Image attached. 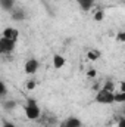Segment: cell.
Returning a JSON list of instances; mask_svg holds the SVG:
<instances>
[{
    "label": "cell",
    "instance_id": "cell-1",
    "mask_svg": "<svg viewBox=\"0 0 125 127\" xmlns=\"http://www.w3.org/2000/svg\"><path fill=\"white\" fill-rule=\"evenodd\" d=\"M24 112H25L27 118L31 120V121L38 120L41 117V109H40L38 103L35 102V99H28V102H27V105L24 108Z\"/></svg>",
    "mask_w": 125,
    "mask_h": 127
},
{
    "label": "cell",
    "instance_id": "cell-2",
    "mask_svg": "<svg viewBox=\"0 0 125 127\" xmlns=\"http://www.w3.org/2000/svg\"><path fill=\"white\" fill-rule=\"evenodd\" d=\"M96 102L97 103H102V105H110L115 102V93L107 90V89H100L96 95Z\"/></svg>",
    "mask_w": 125,
    "mask_h": 127
},
{
    "label": "cell",
    "instance_id": "cell-3",
    "mask_svg": "<svg viewBox=\"0 0 125 127\" xmlns=\"http://www.w3.org/2000/svg\"><path fill=\"white\" fill-rule=\"evenodd\" d=\"M15 44H16V41H12V40H9L6 37H1L0 38V52L4 53V55L12 53L15 50Z\"/></svg>",
    "mask_w": 125,
    "mask_h": 127
},
{
    "label": "cell",
    "instance_id": "cell-4",
    "mask_svg": "<svg viewBox=\"0 0 125 127\" xmlns=\"http://www.w3.org/2000/svg\"><path fill=\"white\" fill-rule=\"evenodd\" d=\"M38 66H40V64H38V61L35 59V58H31V59H28L27 62H25V65H24V69H25V72L27 74H35L37 71H38Z\"/></svg>",
    "mask_w": 125,
    "mask_h": 127
},
{
    "label": "cell",
    "instance_id": "cell-5",
    "mask_svg": "<svg viewBox=\"0 0 125 127\" xmlns=\"http://www.w3.org/2000/svg\"><path fill=\"white\" fill-rule=\"evenodd\" d=\"M1 37H6V38H9V40H12V41H18L19 31H18L16 28L7 27V28H4V30H3V34H1Z\"/></svg>",
    "mask_w": 125,
    "mask_h": 127
},
{
    "label": "cell",
    "instance_id": "cell-6",
    "mask_svg": "<svg viewBox=\"0 0 125 127\" xmlns=\"http://www.w3.org/2000/svg\"><path fill=\"white\" fill-rule=\"evenodd\" d=\"M81 120L77 117H69L62 123V127H81Z\"/></svg>",
    "mask_w": 125,
    "mask_h": 127
},
{
    "label": "cell",
    "instance_id": "cell-7",
    "mask_svg": "<svg viewBox=\"0 0 125 127\" xmlns=\"http://www.w3.org/2000/svg\"><path fill=\"white\" fill-rule=\"evenodd\" d=\"M65 64H66V61H65V58H63L62 55H55V56H53V66H55L56 69L63 68Z\"/></svg>",
    "mask_w": 125,
    "mask_h": 127
},
{
    "label": "cell",
    "instance_id": "cell-8",
    "mask_svg": "<svg viewBox=\"0 0 125 127\" xmlns=\"http://www.w3.org/2000/svg\"><path fill=\"white\" fill-rule=\"evenodd\" d=\"M78 4L83 10H90L94 6V0H78Z\"/></svg>",
    "mask_w": 125,
    "mask_h": 127
},
{
    "label": "cell",
    "instance_id": "cell-9",
    "mask_svg": "<svg viewBox=\"0 0 125 127\" xmlns=\"http://www.w3.org/2000/svg\"><path fill=\"white\" fill-rule=\"evenodd\" d=\"M0 4L4 10H13L15 6V0H0Z\"/></svg>",
    "mask_w": 125,
    "mask_h": 127
},
{
    "label": "cell",
    "instance_id": "cell-10",
    "mask_svg": "<svg viewBox=\"0 0 125 127\" xmlns=\"http://www.w3.org/2000/svg\"><path fill=\"white\" fill-rule=\"evenodd\" d=\"M87 58H88V61H91V62H96L99 58H100V52L99 50H88L87 52Z\"/></svg>",
    "mask_w": 125,
    "mask_h": 127
},
{
    "label": "cell",
    "instance_id": "cell-11",
    "mask_svg": "<svg viewBox=\"0 0 125 127\" xmlns=\"http://www.w3.org/2000/svg\"><path fill=\"white\" fill-rule=\"evenodd\" d=\"M115 102H118V103H125V93L124 92H116L115 93Z\"/></svg>",
    "mask_w": 125,
    "mask_h": 127
},
{
    "label": "cell",
    "instance_id": "cell-12",
    "mask_svg": "<svg viewBox=\"0 0 125 127\" xmlns=\"http://www.w3.org/2000/svg\"><path fill=\"white\" fill-rule=\"evenodd\" d=\"M12 18H13L15 21H21V19H24V18H25V13H24L22 10H19V12L12 10Z\"/></svg>",
    "mask_w": 125,
    "mask_h": 127
},
{
    "label": "cell",
    "instance_id": "cell-13",
    "mask_svg": "<svg viewBox=\"0 0 125 127\" xmlns=\"http://www.w3.org/2000/svg\"><path fill=\"white\" fill-rule=\"evenodd\" d=\"M103 18H104V13H103V10H97V12H94V21L100 22V21H103Z\"/></svg>",
    "mask_w": 125,
    "mask_h": 127
},
{
    "label": "cell",
    "instance_id": "cell-14",
    "mask_svg": "<svg viewBox=\"0 0 125 127\" xmlns=\"http://www.w3.org/2000/svg\"><path fill=\"white\" fill-rule=\"evenodd\" d=\"M116 40L118 41H121V43H124L125 41V31H119L116 34Z\"/></svg>",
    "mask_w": 125,
    "mask_h": 127
},
{
    "label": "cell",
    "instance_id": "cell-15",
    "mask_svg": "<svg viewBox=\"0 0 125 127\" xmlns=\"http://www.w3.org/2000/svg\"><path fill=\"white\" fill-rule=\"evenodd\" d=\"M96 75H97V71H96V69H90V71L87 72V77H90V78H94Z\"/></svg>",
    "mask_w": 125,
    "mask_h": 127
},
{
    "label": "cell",
    "instance_id": "cell-16",
    "mask_svg": "<svg viewBox=\"0 0 125 127\" xmlns=\"http://www.w3.org/2000/svg\"><path fill=\"white\" fill-rule=\"evenodd\" d=\"M104 89H107V90H110V92H113V83H110V81H107V83L104 84Z\"/></svg>",
    "mask_w": 125,
    "mask_h": 127
},
{
    "label": "cell",
    "instance_id": "cell-17",
    "mask_svg": "<svg viewBox=\"0 0 125 127\" xmlns=\"http://www.w3.org/2000/svg\"><path fill=\"white\" fill-rule=\"evenodd\" d=\"M27 87H28L30 90H32V89H35V81H34V80H31V81H28V83H27Z\"/></svg>",
    "mask_w": 125,
    "mask_h": 127
},
{
    "label": "cell",
    "instance_id": "cell-18",
    "mask_svg": "<svg viewBox=\"0 0 125 127\" xmlns=\"http://www.w3.org/2000/svg\"><path fill=\"white\" fill-rule=\"evenodd\" d=\"M118 127H125V117L118 120Z\"/></svg>",
    "mask_w": 125,
    "mask_h": 127
},
{
    "label": "cell",
    "instance_id": "cell-19",
    "mask_svg": "<svg viewBox=\"0 0 125 127\" xmlns=\"http://www.w3.org/2000/svg\"><path fill=\"white\" fill-rule=\"evenodd\" d=\"M119 90L125 93V81H121V83H119Z\"/></svg>",
    "mask_w": 125,
    "mask_h": 127
},
{
    "label": "cell",
    "instance_id": "cell-20",
    "mask_svg": "<svg viewBox=\"0 0 125 127\" xmlns=\"http://www.w3.org/2000/svg\"><path fill=\"white\" fill-rule=\"evenodd\" d=\"M3 127H16L13 123H9V121H4L3 123Z\"/></svg>",
    "mask_w": 125,
    "mask_h": 127
},
{
    "label": "cell",
    "instance_id": "cell-21",
    "mask_svg": "<svg viewBox=\"0 0 125 127\" xmlns=\"http://www.w3.org/2000/svg\"><path fill=\"white\" fill-rule=\"evenodd\" d=\"M0 87H1V96H4V95H6V86L1 83V86H0Z\"/></svg>",
    "mask_w": 125,
    "mask_h": 127
},
{
    "label": "cell",
    "instance_id": "cell-22",
    "mask_svg": "<svg viewBox=\"0 0 125 127\" xmlns=\"http://www.w3.org/2000/svg\"><path fill=\"white\" fill-rule=\"evenodd\" d=\"M124 115H125V108H124Z\"/></svg>",
    "mask_w": 125,
    "mask_h": 127
},
{
    "label": "cell",
    "instance_id": "cell-23",
    "mask_svg": "<svg viewBox=\"0 0 125 127\" xmlns=\"http://www.w3.org/2000/svg\"><path fill=\"white\" fill-rule=\"evenodd\" d=\"M40 127H44V126H40Z\"/></svg>",
    "mask_w": 125,
    "mask_h": 127
}]
</instances>
